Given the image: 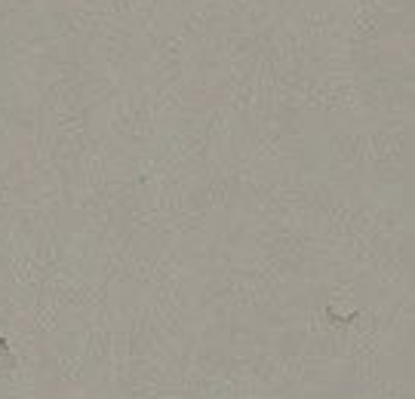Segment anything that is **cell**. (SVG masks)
Masks as SVG:
<instances>
[{"mask_svg":"<svg viewBox=\"0 0 415 399\" xmlns=\"http://www.w3.org/2000/svg\"><path fill=\"white\" fill-rule=\"evenodd\" d=\"M12 369H16V356H12L10 344L0 341V372H12Z\"/></svg>","mask_w":415,"mask_h":399,"instance_id":"1","label":"cell"}]
</instances>
